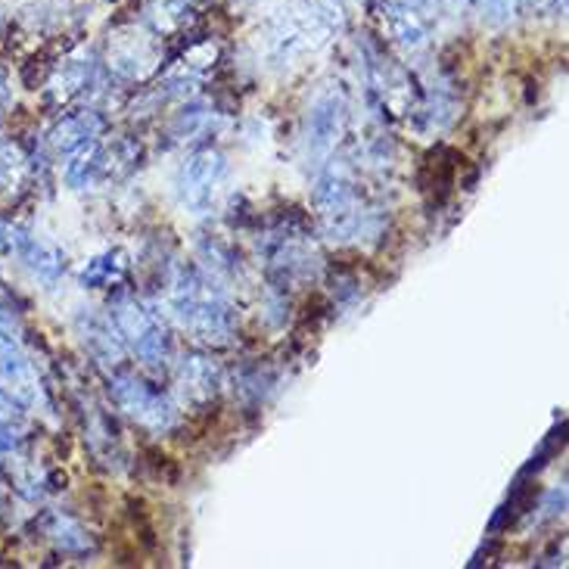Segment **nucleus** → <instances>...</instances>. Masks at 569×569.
Masks as SVG:
<instances>
[{
  "label": "nucleus",
  "mask_w": 569,
  "mask_h": 569,
  "mask_svg": "<svg viewBox=\"0 0 569 569\" xmlns=\"http://www.w3.org/2000/svg\"><path fill=\"white\" fill-rule=\"evenodd\" d=\"M377 19L383 22V31L389 41H396L405 50H420L427 44V22L415 7L396 3V0H377Z\"/></svg>",
  "instance_id": "1"
},
{
  "label": "nucleus",
  "mask_w": 569,
  "mask_h": 569,
  "mask_svg": "<svg viewBox=\"0 0 569 569\" xmlns=\"http://www.w3.org/2000/svg\"><path fill=\"white\" fill-rule=\"evenodd\" d=\"M218 174H221V159L216 153H200L190 159V166L184 169V190L190 202H200L202 197H209V187H216Z\"/></svg>",
  "instance_id": "3"
},
{
  "label": "nucleus",
  "mask_w": 569,
  "mask_h": 569,
  "mask_svg": "<svg viewBox=\"0 0 569 569\" xmlns=\"http://www.w3.org/2000/svg\"><path fill=\"white\" fill-rule=\"evenodd\" d=\"M523 7H529V10H545L548 3H557V0H520ZM563 3V0H560Z\"/></svg>",
  "instance_id": "5"
},
{
  "label": "nucleus",
  "mask_w": 569,
  "mask_h": 569,
  "mask_svg": "<svg viewBox=\"0 0 569 569\" xmlns=\"http://www.w3.org/2000/svg\"><path fill=\"white\" fill-rule=\"evenodd\" d=\"M153 57H156L153 38L134 29L116 34V50H109V60H112V66H116L119 72H124V76H138L140 66H153V62H150Z\"/></svg>",
  "instance_id": "2"
},
{
  "label": "nucleus",
  "mask_w": 569,
  "mask_h": 569,
  "mask_svg": "<svg viewBox=\"0 0 569 569\" xmlns=\"http://www.w3.org/2000/svg\"><path fill=\"white\" fill-rule=\"evenodd\" d=\"M473 3L482 10V16H489L495 22H505L510 13V0H473Z\"/></svg>",
  "instance_id": "4"
}]
</instances>
